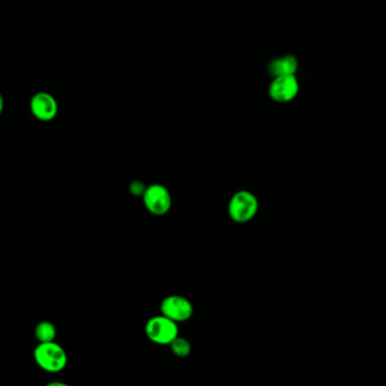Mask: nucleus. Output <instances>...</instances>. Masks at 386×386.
Segmentation results:
<instances>
[{"instance_id":"f257e3e1","label":"nucleus","mask_w":386,"mask_h":386,"mask_svg":"<svg viewBox=\"0 0 386 386\" xmlns=\"http://www.w3.org/2000/svg\"><path fill=\"white\" fill-rule=\"evenodd\" d=\"M33 356L37 366L50 374L63 372L68 364L66 350L56 341L37 343L33 352Z\"/></svg>"},{"instance_id":"f03ea898","label":"nucleus","mask_w":386,"mask_h":386,"mask_svg":"<svg viewBox=\"0 0 386 386\" xmlns=\"http://www.w3.org/2000/svg\"><path fill=\"white\" fill-rule=\"evenodd\" d=\"M145 333L149 340L158 346H169L179 337V324L164 315H156L147 321Z\"/></svg>"},{"instance_id":"7ed1b4c3","label":"nucleus","mask_w":386,"mask_h":386,"mask_svg":"<svg viewBox=\"0 0 386 386\" xmlns=\"http://www.w3.org/2000/svg\"><path fill=\"white\" fill-rule=\"evenodd\" d=\"M259 210V200L252 192L240 190L231 198L229 214L235 223L245 224L255 217Z\"/></svg>"},{"instance_id":"20e7f679","label":"nucleus","mask_w":386,"mask_h":386,"mask_svg":"<svg viewBox=\"0 0 386 386\" xmlns=\"http://www.w3.org/2000/svg\"><path fill=\"white\" fill-rule=\"evenodd\" d=\"M195 307L188 298L180 295L166 296L160 303V314L176 323L186 322L193 316Z\"/></svg>"},{"instance_id":"39448f33","label":"nucleus","mask_w":386,"mask_h":386,"mask_svg":"<svg viewBox=\"0 0 386 386\" xmlns=\"http://www.w3.org/2000/svg\"><path fill=\"white\" fill-rule=\"evenodd\" d=\"M143 205L150 214L164 216L172 207V197L169 189L162 184H152L143 193Z\"/></svg>"},{"instance_id":"423d86ee","label":"nucleus","mask_w":386,"mask_h":386,"mask_svg":"<svg viewBox=\"0 0 386 386\" xmlns=\"http://www.w3.org/2000/svg\"><path fill=\"white\" fill-rule=\"evenodd\" d=\"M300 92V83L296 75L272 78L269 85L270 98L276 103H289L296 98Z\"/></svg>"},{"instance_id":"0eeeda50","label":"nucleus","mask_w":386,"mask_h":386,"mask_svg":"<svg viewBox=\"0 0 386 386\" xmlns=\"http://www.w3.org/2000/svg\"><path fill=\"white\" fill-rule=\"evenodd\" d=\"M30 110L37 120L48 122L57 117L59 105L53 95L46 92H39L32 96L30 101Z\"/></svg>"},{"instance_id":"6e6552de","label":"nucleus","mask_w":386,"mask_h":386,"mask_svg":"<svg viewBox=\"0 0 386 386\" xmlns=\"http://www.w3.org/2000/svg\"><path fill=\"white\" fill-rule=\"evenodd\" d=\"M297 58L292 55L283 56V57L275 58L268 65V72L271 75L272 78L279 76H288L295 75L297 72Z\"/></svg>"},{"instance_id":"1a4fd4ad","label":"nucleus","mask_w":386,"mask_h":386,"mask_svg":"<svg viewBox=\"0 0 386 386\" xmlns=\"http://www.w3.org/2000/svg\"><path fill=\"white\" fill-rule=\"evenodd\" d=\"M34 337L39 343L52 342L57 337V329L55 324L49 321H41L34 329Z\"/></svg>"},{"instance_id":"9d476101","label":"nucleus","mask_w":386,"mask_h":386,"mask_svg":"<svg viewBox=\"0 0 386 386\" xmlns=\"http://www.w3.org/2000/svg\"><path fill=\"white\" fill-rule=\"evenodd\" d=\"M169 347H171L172 352H173L176 357L186 358L188 356L191 355V343H190L189 340L186 339V337H182L179 335L175 340L172 341Z\"/></svg>"},{"instance_id":"9b49d317","label":"nucleus","mask_w":386,"mask_h":386,"mask_svg":"<svg viewBox=\"0 0 386 386\" xmlns=\"http://www.w3.org/2000/svg\"><path fill=\"white\" fill-rule=\"evenodd\" d=\"M46 386H70L68 385L67 383H63V382H58V380H56V382H50V383L46 384Z\"/></svg>"},{"instance_id":"f8f14e48","label":"nucleus","mask_w":386,"mask_h":386,"mask_svg":"<svg viewBox=\"0 0 386 386\" xmlns=\"http://www.w3.org/2000/svg\"><path fill=\"white\" fill-rule=\"evenodd\" d=\"M4 106H5V101H4L3 95L0 94V115H3Z\"/></svg>"}]
</instances>
